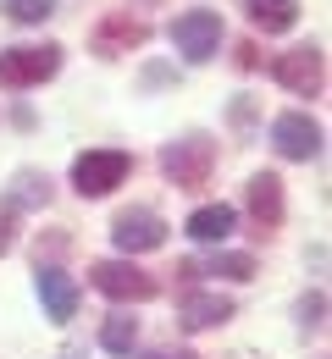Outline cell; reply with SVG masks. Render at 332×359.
<instances>
[{
	"label": "cell",
	"instance_id": "obj_20",
	"mask_svg": "<svg viewBox=\"0 0 332 359\" xmlns=\"http://www.w3.org/2000/svg\"><path fill=\"white\" fill-rule=\"evenodd\" d=\"M11 243H17V205L6 199V205H0V255H6Z\"/></svg>",
	"mask_w": 332,
	"mask_h": 359
},
{
	"label": "cell",
	"instance_id": "obj_13",
	"mask_svg": "<svg viewBox=\"0 0 332 359\" xmlns=\"http://www.w3.org/2000/svg\"><path fill=\"white\" fill-rule=\"evenodd\" d=\"M233 226H238V210H233V205H199L183 232H189L194 243H227V238H233Z\"/></svg>",
	"mask_w": 332,
	"mask_h": 359
},
{
	"label": "cell",
	"instance_id": "obj_6",
	"mask_svg": "<svg viewBox=\"0 0 332 359\" xmlns=\"http://www.w3.org/2000/svg\"><path fill=\"white\" fill-rule=\"evenodd\" d=\"M272 78L288 94H321V83H327V55H321V45H293L272 61Z\"/></svg>",
	"mask_w": 332,
	"mask_h": 359
},
{
	"label": "cell",
	"instance_id": "obj_8",
	"mask_svg": "<svg viewBox=\"0 0 332 359\" xmlns=\"http://www.w3.org/2000/svg\"><path fill=\"white\" fill-rule=\"evenodd\" d=\"M272 144H277L283 161H310V155H321V128L305 111H283L272 122Z\"/></svg>",
	"mask_w": 332,
	"mask_h": 359
},
{
	"label": "cell",
	"instance_id": "obj_17",
	"mask_svg": "<svg viewBox=\"0 0 332 359\" xmlns=\"http://www.w3.org/2000/svg\"><path fill=\"white\" fill-rule=\"evenodd\" d=\"M11 205L22 210V205H50V182L39 177V172H17V182H11Z\"/></svg>",
	"mask_w": 332,
	"mask_h": 359
},
{
	"label": "cell",
	"instance_id": "obj_11",
	"mask_svg": "<svg viewBox=\"0 0 332 359\" xmlns=\"http://www.w3.org/2000/svg\"><path fill=\"white\" fill-rule=\"evenodd\" d=\"M34 287H39V299H45V315L55 320V326H67V320L78 315V282H72L67 271H55V266H39Z\"/></svg>",
	"mask_w": 332,
	"mask_h": 359
},
{
	"label": "cell",
	"instance_id": "obj_14",
	"mask_svg": "<svg viewBox=\"0 0 332 359\" xmlns=\"http://www.w3.org/2000/svg\"><path fill=\"white\" fill-rule=\"evenodd\" d=\"M244 11H249V22L266 28V34H288V28L299 22V0H244Z\"/></svg>",
	"mask_w": 332,
	"mask_h": 359
},
{
	"label": "cell",
	"instance_id": "obj_3",
	"mask_svg": "<svg viewBox=\"0 0 332 359\" xmlns=\"http://www.w3.org/2000/svg\"><path fill=\"white\" fill-rule=\"evenodd\" d=\"M61 72V45H11L0 50V89H34Z\"/></svg>",
	"mask_w": 332,
	"mask_h": 359
},
{
	"label": "cell",
	"instance_id": "obj_18",
	"mask_svg": "<svg viewBox=\"0 0 332 359\" xmlns=\"http://www.w3.org/2000/svg\"><path fill=\"white\" fill-rule=\"evenodd\" d=\"M0 6H6L11 22H45L50 11H55V0H0Z\"/></svg>",
	"mask_w": 332,
	"mask_h": 359
},
{
	"label": "cell",
	"instance_id": "obj_7",
	"mask_svg": "<svg viewBox=\"0 0 332 359\" xmlns=\"http://www.w3.org/2000/svg\"><path fill=\"white\" fill-rule=\"evenodd\" d=\"M111 243L122 249V255H150V249H161L166 243V222L155 216V210H122L117 222H111Z\"/></svg>",
	"mask_w": 332,
	"mask_h": 359
},
{
	"label": "cell",
	"instance_id": "obj_9",
	"mask_svg": "<svg viewBox=\"0 0 332 359\" xmlns=\"http://www.w3.org/2000/svg\"><path fill=\"white\" fill-rule=\"evenodd\" d=\"M139 45H150V22L133 11H111L95 28V55H122V50H139Z\"/></svg>",
	"mask_w": 332,
	"mask_h": 359
},
{
	"label": "cell",
	"instance_id": "obj_16",
	"mask_svg": "<svg viewBox=\"0 0 332 359\" xmlns=\"http://www.w3.org/2000/svg\"><path fill=\"white\" fill-rule=\"evenodd\" d=\"M199 271H211V276H227V282H249V276H255V255L227 249V255H216L211 266H199Z\"/></svg>",
	"mask_w": 332,
	"mask_h": 359
},
{
	"label": "cell",
	"instance_id": "obj_4",
	"mask_svg": "<svg viewBox=\"0 0 332 359\" xmlns=\"http://www.w3.org/2000/svg\"><path fill=\"white\" fill-rule=\"evenodd\" d=\"M133 172V161L122 155V149H84L78 161H72V188L84 194V199H105L117 182H128Z\"/></svg>",
	"mask_w": 332,
	"mask_h": 359
},
{
	"label": "cell",
	"instance_id": "obj_2",
	"mask_svg": "<svg viewBox=\"0 0 332 359\" xmlns=\"http://www.w3.org/2000/svg\"><path fill=\"white\" fill-rule=\"evenodd\" d=\"M211 166H216V138H205V133H183L161 149V172L178 182V188L211 182Z\"/></svg>",
	"mask_w": 332,
	"mask_h": 359
},
{
	"label": "cell",
	"instance_id": "obj_19",
	"mask_svg": "<svg viewBox=\"0 0 332 359\" xmlns=\"http://www.w3.org/2000/svg\"><path fill=\"white\" fill-rule=\"evenodd\" d=\"M321 320H327V293H305V299H299V326L316 332Z\"/></svg>",
	"mask_w": 332,
	"mask_h": 359
},
{
	"label": "cell",
	"instance_id": "obj_1",
	"mask_svg": "<svg viewBox=\"0 0 332 359\" xmlns=\"http://www.w3.org/2000/svg\"><path fill=\"white\" fill-rule=\"evenodd\" d=\"M166 39L178 45V55H183V61H194V67H199V61H211V55L222 50L227 28H222V17H216V11L194 6V11H178V17H172Z\"/></svg>",
	"mask_w": 332,
	"mask_h": 359
},
{
	"label": "cell",
	"instance_id": "obj_22",
	"mask_svg": "<svg viewBox=\"0 0 332 359\" xmlns=\"http://www.w3.org/2000/svg\"><path fill=\"white\" fill-rule=\"evenodd\" d=\"M61 359H78V354H61Z\"/></svg>",
	"mask_w": 332,
	"mask_h": 359
},
{
	"label": "cell",
	"instance_id": "obj_10",
	"mask_svg": "<svg viewBox=\"0 0 332 359\" xmlns=\"http://www.w3.org/2000/svg\"><path fill=\"white\" fill-rule=\"evenodd\" d=\"M244 205H249V216H255V232L272 238V232L283 226V177H277V172H255Z\"/></svg>",
	"mask_w": 332,
	"mask_h": 359
},
{
	"label": "cell",
	"instance_id": "obj_15",
	"mask_svg": "<svg viewBox=\"0 0 332 359\" xmlns=\"http://www.w3.org/2000/svg\"><path fill=\"white\" fill-rule=\"evenodd\" d=\"M133 343H139V315H105L100 348L105 354H133Z\"/></svg>",
	"mask_w": 332,
	"mask_h": 359
},
{
	"label": "cell",
	"instance_id": "obj_21",
	"mask_svg": "<svg viewBox=\"0 0 332 359\" xmlns=\"http://www.w3.org/2000/svg\"><path fill=\"white\" fill-rule=\"evenodd\" d=\"M144 359H199V354H189V348H155V354H144Z\"/></svg>",
	"mask_w": 332,
	"mask_h": 359
},
{
	"label": "cell",
	"instance_id": "obj_12",
	"mask_svg": "<svg viewBox=\"0 0 332 359\" xmlns=\"http://www.w3.org/2000/svg\"><path fill=\"white\" fill-rule=\"evenodd\" d=\"M178 320H183L189 332L227 326V320H233V299H222V293H183V304H178Z\"/></svg>",
	"mask_w": 332,
	"mask_h": 359
},
{
	"label": "cell",
	"instance_id": "obj_5",
	"mask_svg": "<svg viewBox=\"0 0 332 359\" xmlns=\"http://www.w3.org/2000/svg\"><path fill=\"white\" fill-rule=\"evenodd\" d=\"M89 282H95L105 299H117V304H144V299H155V276L139 271L133 260H95V266H89Z\"/></svg>",
	"mask_w": 332,
	"mask_h": 359
}]
</instances>
